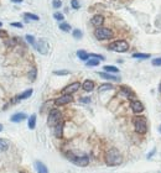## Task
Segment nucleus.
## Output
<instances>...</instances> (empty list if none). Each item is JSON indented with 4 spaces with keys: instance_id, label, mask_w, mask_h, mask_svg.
<instances>
[{
    "instance_id": "1",
    "label": "nucleus",
    "mask_w": 161,
    "mask_h": 173,
    "mask_svg": "<svg viewBox=\"0 0 161 173\" xmlns=\"http://www.w3.org/2000/svg\"><path fill=\"white\" fill-rule=\"evenodd\" d=\"M104 161L107 163V166H109V167L119 166L123 162V156L116 148H111L109 151H107V153L104 156Z\"/></svg>"
},
{
    "instance_id": "2",
    "label": "nucleus",
    "mask_w": 161,
    "mask_h": 173,
    "mask_svg": "<svg viewBox=\"0 0 161 173\" xmlns=\"http://www.w3.org/2000/svg\"><path fill=\"white\" fill-rule=\"evenodd\" d=\"M133 124H134V129L139 135L146 134L148 131V122L145 116H134L133 118Z\"/></svg>"
},
{
    "instance_id": "3",
    "label": "nucleus",
    "mask_w": 161,
    "mask_h": 173,
    "mask_svg": "<svg viewBox=\"0 0 161 173\" xmlns=\"http://www.w3.org/2000/svg\"><path fill=\"white\" fill-rule=\"evenodd\" d=\"M109 49H111V51L123 53V52H126L129 49V43L124 40H119V41H115V42L109 45Z\"/></svg>"
},
{
    "instance_id": "4",
    "label": "nucleus",
    "mask_w": 161,
    "mask_h": 173,
    "mask_svg": "<svg viewBox=\"0 0 161 173\" xmlns=\"http://www.w3.org/2000/svg\"><path fill=\"white\" fill-rule=\"evenodd\" d=\"M67 157H68V160L72 163H74L76 166H78V167H86L89 163L88 156H72V155H68Z\"/></svg>"
},
{
    "instance_id": "5",
    "label": "nucleus",
    "mask_w": 161,
    "mask_h": 173,
    "mask_svg": "<svg viewBox=\"0 0 161 173\" xmlns=\"http://www.w3.org/2000/svg\"><path fill=\"white\" fill-rule=\"evenodd\" d=\"M61 116H62V114L58 111L57 109H52L50 111V114H48V119H47V124H48V126H56V124H58L62 119H61Z\"/></svg>"
},
{
    "instance_id": "6",
    "label": "nucleus",
    "mask_w": 161,
    "mask_h": 173,
    "mask_svg": "<svg viewBox=\"0 0 161 173\" xmlns=\"http://www.w3.org/2000/svg\"><path fill=\"white\" fill-rule=\"evenodd\" d=\"M94 35L98 40H109L113 37V31L107 27H98L94 32Z\"/></svg>"
},
{
    "instance_id": "7",
    "label": "nucleus",
    "mask_w": 161,
    "mask_h": 173,
    "mask_svg": "<svg viewBox=\"0 0 161 173\" xmlns=\"http://www.w3.org/2000/svg\"><path fill=\"white\" fill-rule=\"evenodd\" d=\"M79 87H81V84L78 83V82H76V83H72V84L67 85L66 88L62 89V94H65V95H72L73 93H76V92H77V90L79 89Z\"/></svg>"
},
{
    "instance_id": "8",
    "label": "nucleus",
    "mask_w": 161,
    "mask_h": 173,
    "mask_svg": "<svg viewBox=\"0 0 161 173\" xmlns=\"http://www.w3.org/2000/svg\"><path fill=\"white\" fill-rule=\"evenodd\" d=\"M35 48L37 49V51H39L41 54H46V53H47V51H48V45H47L46 41H44V40H40V41H37V42H36Z\"/></svg>"
},
{
    "instance_id": "9",
    "label": "nucleus",
    "mask_w": 161,
    "mask_h": 173,
    "mask_svg": "<svg viewBox=\"0 0 161 173\" xmlns=\"http://www.w3.org/2000/svg\"><path fill=\"white\" fill-rule=\"evenodd\" d=\"M73 102V98L71 95H62L60 98H57L56 100H55V104L58 105V106H61V105H66V104H70Z\"/></svg>"
},
{
    "instance_id": "10",
    "label": "nucleus",
    "mask_w": 161,
    "mask_h": 173,
    "mask_svg": "<svg viewBox=\"0 0 161 173\" xmlns=\"http://www.w3.org/2000/svg\"><path fill=\"white\" fill-rule=\"evenodd\" d=\"M130 108H131V110L135 114H139V113H142L144 111V105H142V103L139 102V100H137V99H135V100H131Z\"/></svg>"
},
{
    "instance_id": "11",
    "label": "nucleus",
    "mask_w": 161,
    "mask_h": 173,
    "mask_svg": "<svg viewBox=\"0 0 161 173\" xmlns=\"http://www.w3.org/2000/svg\"><path fill=\"white\" fill-rule=\"evenodd\" d=\"M120 93H122L124 96H126L128 99H130V100H135V96H137L133 90H131L129 87H126V85L120 87Z\"/></svg>"
},
{
    "instance_id": "12",
    "label": "nucleus",
    "mask_w": 161,
    "mask_h": 173,
    "mask_svg": "<svg viewBox=\"0 0 161 173\" xmlns=\"http://www.w3.org/2000/svg\"><path fill=\"white\" fill-rule=\"evenodd\" d=\"M63 126H65V122L62 120L58 124H56V126H55V136L56 137L61 138L63 136Z\"/></svg>"
},
{
    "instance_id": "13",
    "label": "nucleus",
    "mask_w": 161,
    "mask_h": 173,
    "mask_svg": "<svg viewBox=\"0 0 161 173\" xmlns=\"http://www.w3.org/2000/svg\"><path fill=\"white\" fill-rule=\"evenodd\" d=\"M91 22L94 25V26H97V27H100L102 25H103V22H104V18L102 15H94L92 18V20H91Z\"/></svg>"
},
{
    "instance_id": "14",
    "label": "nucleus",
    "mask_w": 161,
    "mask_h": 173,
    "mask_svg": "<svg viewBox=\"0 0 161 173\" xmlns=\"http://www.w3.org/2000/svg\"><path fill=\"white\" fill-rule=\"evenodd\" d=\"M26 119V114H24V113H18V114H14L13 116L10 118V121L13 122H21L22 120Z\"/></svg>"
},
{
    "instance_id": "15",
    "label": "nucleus",
    "mask_w": 161,
    "mask_h": 173,
    "mask_svg": "<svg viewBox=\"0 0 161 173\" xmlns=\"http://www.w3.org/2000/svg\"><path fill=\"white\" fill-rule=\"evenodd\" d=\"M35 168H36L37 173H48L47 167L42 162H40V161H36L35 162Z\"/></svg>"
},
{
    "instance_id": "16",
    "label": "nucleus",
    "mask_w": 161,
    "mask_h": 173,
    "mask_svg": "<svg viewBox=\"0 0 161 173\" xmlns=\"http://www.w3.org/2000/svg\"><path fill=\"white\" fill-rule=\"evenodd\" d=\"M82 88H83L84 90H86V92H92L93 88H94V82H93V80H89V79L84 80V82H83Z\"/></svg>"
},
{
    "instance_id": "17",
    "label": "nucleus",
    "mask_w": 161,
    "mask_h": 173,
    "mask_svg": "<svg viewBox=\"0 0 161 173\" xmlns=\"http://www.w3.org/2000/svg\"><path fill=\"white\" fill-rule=\"evenodd\" d=\"M98 74H99V76H100L102 78H104V79L115 80V82H120V78H119V77H114V76H112V74H109V73H105V72H99Z\"/></svg>"
},
{
    "instance_id": "18",
    "label": "nucleus",
    "mask_w": 161,
    "mask_h": 173,
    "mask_svg": "<svg viewBox=\"0 0 161 173\" xmlns=\"http://www.w3.org/2000/svg\"><path fill=\"white\" fill-rule=\"evenodd\" d=\"M77 56H78V58L82 60V61H88V58H89V54L86 51H83V49H79V51L77 52Z\"/></svg>"
},
{
    "instance_id": "19",
    "label": "nucleus",
    "mask_w": 161,
    "mask_h": 173,
    "mask_svg": "<svg viewBox=\"0 0 161 173\" xmlns=\"http://www.w3.org/2000/svg\"><path fill=\"white\" fill-rule=\"evenodd\" d=\"M31 94H32V89H27L26 92H24L22 94H20V95L18 96V100H22V99H27V98H30V96H31Z\"/></svg>"
},
{
    "instance_id": "20",
    "label": "nucleus",
    "mask_w": 161,
    "mask_h": 173,
    "mask_svg": "<svg viewBox=\"0 0 161 173\" xmlns=\"http://www.w3.org/2000/svg\"><path fill=\"white\" fill-rule=\"evenodd\" d=\"M35 125H36V115H31L29 119V129L33 130L35 129Z\"/></svg>"
},
{
    "instance_id": "21",
    "label": "nucleus",
    "mask_w": 161,
    "mask_h": 173,
    "mask_svg": "<svg viewBox=\"0 0 161 173\" xmlns=\"http://www.w3.org/2000/svg\"><path fill=\"white\" fill-rule=\"evenodd\" d=\"M9 148V142L4 138H0V151H6Z\"/></svg>"
},
{
    "instance_id": "22",
    "label": "nucleus",
    "mask_w": 161,
    "mask_h": 173,
    "mask_svg": "<svg viewBox=\"0 0 161 173\" xmlns=\"http://www.w3.org/2000/svg\"><path fill=\"white\" fill-rule=\"evenodd\" d=\"M24 16H25V19H27V20H33V21H37L40 18L37 15H35V14H31V13H25L24 14Z\"/></svg>"
},
{
    "instance_id": "23",
    "label": "nucleus",
    "mask_w": 161,
    "mask_h": 173,
    "mask_svg": "<svg viewBox=\"0 0 161 173\" xmlns=\"http://www.w3.org/2000/svg\"><path fill=\"white\" fill-rule=\"evenodd\" d=\"M133 57L134 58H140V60H148L150 57V54L149 53H134Z\"/></svg>"
},
{
    "instance_id": "24",
    "label": "nucleus",
    "mask_w": 161,
    "mask_h": 173,
    "mask_svg": "<svg viewBox=\"0 0 161 173\" xmlns=\"http://www.w3.org/2000/svg\"><path fill=\"white\" fill-rule=\"evenodd\" d=\"M104 71L105 72H111V73H118V72H119V69H118L116 67H114V66H105Z\"/></svg>"
},
{
    "instance_id": "25",
    "label": "nucleus",
    "mask_w": 161,
    "mask_h": 173,
    "mask_svg": "<svg viewBox=\"0 0 161 173\" xmlns=\"http://www.w3.org/2000/svg\"><path fill=\"white\" fill-rule=\"evenodd\" d=\"M98 64H99V60H97V58H92V60L87 61L88 67H93V66H98Z\"/></svg>"
},
{
    "instance_id": "26",
    "label": "nucleus",
    "mask_w": 161,
    "mask_h": 173,
    "mask_svg": "<svg viewBox=\"0 0 161 173\" xmlns=\"http://www.w3.org/2000/svg\"><path fill=\"white\" fill-rule=\"evenodd\" d=\"M25 38H26V41L30 43V45H32L33 47H35V45H36V41H35V38H33V36H31V35H26L25 36Z\"/></svg>"
},
{
    "instance_id": "27",
    "label": "nucleus",
    "mask_w": 161,
    "mask_h": 173,
    "mask_svg": "<svg viewBox=\"0 0 161 173\" xmlns=\"http://www.w3.org/2000/svg\"><path fill=\"white\" fill-rule=\"evenodd\" d=\"M111 89H113L112 84H103V85H100V88H99V93L104 92V90H111Z\"/></svg>"
},
{
    "instance_id": "28",
    "label": "nucleus",
    "mask_w": 161,
    "mask_h": 173,
    "mask_svg": "<svg viewBox=\"0 0 161 173\" xmlns=\"http://www.w3.org/2000/svg\"><path fill=\"white\" fill-rule=\"evenodd\" d=\"M60 29H61L62 31H66V32L71 31V26H70L68 24H66V22H62V24L60 25Z\"/></svg>"
},
{
    "instance_id": "29",
    "label": "nucleus",
    "mask_w": 161,
    "mask_h": 173,
    "mask_svg": "<svg viewBox=\"0 0 161 173\" xmlns=\"http://www.w3.org/2000/svg\"><path fill=\"white\" fill-rule=\"evenodd\" d=\"M36 73H37V72H36V68H32V69H31V72L29 73V77H30L31 80H35V79H36Z\"/></svg>"
},
{
    "instance_id": "30",
    "label": "nucleus",
    "mask_w": 161,
    "mask_h": 173,
    "mask_svg": "<svg viewBox=\"0 0 161 173\" xmlns=\"http://www.w3.org/2000/svg\"><path fill=\"white\" fill-rule=\"evenodd\" d=\"M73 37H76V38H81V37H82V31L78 30V29H76V30L73 31Z\"/></svg>"
},
{
    "instance_id": "31",
    "label": "nucleus",
    "mask_w": 161,
    "mask_h": 173,
    "mask_svg": "<svg viewBox=\"0 0 161 173\" xmlns=\"http://www.w3.org/2000/svg\"><path fill=\"white\" fill-rule=\"evenodd\" d=\"M71 5H72L73 9H79V7H81L78 0H71Z\"/></svg>"
},
{
    "instance_id": "32",
    "label": "nucleus",
    "mask_w": 161,
    "mask_h": 173,
    "mask_svg": "<svg viewBox=\"0 0 161 173\" xmlns=\"http://www.w3.org/2000/svg\"><path fill=\"white\" fill-rule=\"evenodd\" d=\"M52 5L55 9H58V7H61L62 3H61V0H52Z\"/></svg>"
},
{
    "instance_id": "33",
    "label": "nucleus",
    "mask_w": 161,
    "mask_h": 173,
    "mask_svg": "<svg viewBox=\"0 0 161 173\" xmlns=\"http://www.w3.org/2000/svg\"><path fill=\"white\" fill-rule=\"evenodd\" d=\"M70 72L68 71H55V74H56V76H66V74H68Z\"/></svg>"
},
{
    "instance_id": "34",
    "label": "nucleus",
    "mask_w": 161,
    "mask_h": 173,
    "mask_svg": "<svg viewBox=\"0 0 161 173\" xmlns=\"http://www.w3.org/2000/svg\"><path fill=\"white\" fill-rule=\"evenodd\" d=\"M89 57H92V58H97V60H99V61H104V57L100 56V54H94V53H92V54H89Z\"/></svg>"
},
{
    "instance_id": "35",
    "label": "nucleus",
    "mask_w": 161,
    "mask_h": 173,
    "mask_svg": "<svg viewBox=\"0 0 161 173\" xmlns=\"http://www.w3.org/2000/svg\"><path fill=\"white\" fill-rule=\"evenodd\" d=\"M152 64H154L155 67H159V66H161V57H159V58H155V60H152Z\"/></svg>"
},
{
    "instance_id": "36",
    "label": "nucleus",
    "mask_w": 161,
    "mask_h": 173,
    "mask_svg": "<svg viewBox=\"0 0 161 173\" xmlns=\"http://www.w3.org/2000/svg\"><path fill=\"white\" fill-rule=\"evenodd\" d=\"M53 18L56 19V20H63V14H61V13H55V15H53Z\"/></svg>"
},
{
    "instance_id": "37",
    "label": "nucleus",
    "mask_w": 161,
    "mask_h": 173,
    "mask_svg": "<svg viewBox=\"0 0 161 173\" xmlns=\"http://www.w3.org/2000/svg\"><path fill=\"white\" fill-rule=\"evenodd\" d=\"M10 25H11V26H14V27H19V29L22 27V24L21 22H11Z\"/></svg>"
},
{
    "instance_id": "38",
    "label": "nucleus",
    "mask_w": 161,
    "mask_h": 173,
    "mask_svg": "<svg viewBox=\"0 0 161 173\" xmlns=\"http://www.w3.org/2000/svg\"><path fill=\"white\" fill-rule=\"evenodd\" d=\"M6 36H7L6 31H4V30H0V38H3V37H6Z\"/></svg>"
},
{
    "instance_id": "39",
    "label": "nucleus",
    "mask_w": 161,
    "mask_h": 173,
    "mask_svg": "<svg viewBox=\"0 0 161 173\" xmlns=\"http://www.w3.org/2000/svg\"><path fill=\"white\" fill-rule=\"evenodd\" d=\"M15 43H16V40H11V41H7L6 42L7 46H15Z\"/></svg>"
},
{
    "instance_id": "40",
    "label": "nucleus",
    "mask_w": 161,
    "mask_h": 173,
    "mask_svg": "<svg viewBox=\"0 0 161 173\" xmlns=\"http://www.w3.org/2000/svg\"><path fill=\"white\" fill-rule=\"evenodd\" d=\"M91 99L89 98H81V103H89Z\"/></svg>"
},
{
    "instance_id": "41",
    "label": "nucleus",
    "mask_w": 161,
    "mask_h": 173,
    "mask_svg": "<svg viewBox=\"0 0 161 173\" xmlns=\"http://www.w3.org/2000/svg\"><path fill=\"white\" fill-rule=\"evenodd\" d=\"M14 3H22V0H13Z\"/></svg>"
},
{
    "instance_id": "42",
    "label": "nucleus",
    "mask_w": 161,
    "mask_h": 173,
    "mask_svg": "<svg viewBox=\"0 0 161 173\" xmlns=\"http://www.w3.org/2000/svg\"><path fill=\"white\" fill-rule=\"evenodd\" d=\"M159 131H160V134H161V125H160V127H159Z\"/></svg>"
},
{
    "instance_id": "43",
    "label": "nucleus",
    "mask_w": 161,
    "mask_h": 173,
    "mask_svg": "<svg viewBox=\"0 0 161 173\" xmlns=\"http://www.w3.org/2000/svg\"><path fill=\"white\" fill-rule=\"evenodd\" d=\"M1 130H3V126H1V125H0V131H1Z\"/></svg>"
},
{
    "instance_id": "44",
    "label": "nucleus",
    "mask_w": 161,
    "mask_h": 173,
    "mask_svg": "<svg viewBox=\"0 0 161 173\" xmlns=\"http://www.w3.org/2000/svg\"><path fill=\"white\" fill-rule=\"evenodd\" d=\"M159 90H160V93H161V84H160V88H159Z\"/></svg>"
},
{
    "instance_id": "45",
    "label": "nucleus",
    "mask_w": 161,
    "mask_h": 173,
    "mask_svg": "<svg viewBox=\"0 0 161 173\" xmlns=\"http://www.w3.org/2000/svg\"><path fill=\"white\" fill-rule=\"evenodd\" d=\"M1 25H3V24H1V22H0V27H1Z\"/></svg>"
},
{
    "instance_id": "46",
    "label": "nucleus",
    "mask_w": 161,
    "mask_h": 173,
    "mask_svg": "<svg viewBox=\"0 0 161 173\" xmlns=\"http://www.w3.org/2000/svg\"><path fill=\"white\" fill-rule=\"evenodd\" d=\"M20 173H26V172H20Z\"/></svg>"
}]
</instances>
